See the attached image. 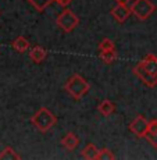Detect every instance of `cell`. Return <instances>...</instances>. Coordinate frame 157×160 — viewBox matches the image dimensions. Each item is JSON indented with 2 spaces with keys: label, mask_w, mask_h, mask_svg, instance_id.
<instances>
[{
  "label": "cell",
  "mask_w": 157,
  "mask_h": 160,
  "mask_svg": "<svg viewBox=\"0 0 157 160\" xmlns=\"http://www.w3.org/2000/svg\"><path fill=\"white\" fill-rule=\"evenodd\" d=\"M47 56V52H46L45 48H42V46H35V48H32L29 50V58L33 61V63H42L43 60L46 58Z\"/></svg>",
  "instance_id": "cell-10"
},
{
  "label": "cell",
  "mask_w": 157,
  "mask_h": 160,
  "mask_svg": "<svg viewBox=\"0 0 157 160\" xmlns=\"http://www.w3.org/2000/svg\"><path fill=\"white\" fill-rule=\"evenodd\" d=\"M147 128H149V121L142 114L136 116L129 124V131L138 138H145L147 134Z\"/></svg>",
  "instance_id": "cell-6"
},
{
  "label": "cell",
  "mask_w": 157,
  "mask_h": 160,
  "mask_svg": "<svg viewBox=\"0 0 157 160\" xmlns=\"http://www.w3.org/2000/svg\"><path fill=\"white\" fill-rule=\"evenodd\" d=\"M56 24L61 31L68 33V32H72V31L78 27L79 18L72 10L64 8V10L61 11V13H58V15L56 17Z\"/></svg>",
  "instance_id": "cell-4"
},
{
  "label": "cell",
  "mask_w": 157,
  "mask_h": 160,
  "mask_svg": "<svg viewBox=\"0 0 157 160\" xmlns=\"http://www.w3.org/2000/svg\"><path fill=\"white\" fill-rule=\"evenodd\" d=\"M145 138L147 139V142L150 145L157 149V120L156 118L149 121V128H147V134Z\"/></svg>",
  "instance_id": "cell-9"
},
{
  "label": "cell",
  "mask_w": 157,
  "mask_h": 160,
  "mask_svg": "<svg viewBox=\"0 0 157 160\" xmlns=\"http://www.w3.org/2000/svg\"><path fill=\"white\" fill-rule=\"evenodd\" d=\"M99 56H100V58L106 64H110V63H113V61H115V58H117V56H118V53H117L115 49H109V50L99 52Z\"/></svg>",
  "instance_id": "cell-14"
},
{
  "label": "cell",
  "mask_w": 157,
  "mask_h": 160,
  "mask_svg": "<svg viewBox=\"0 0 157 160\" xmlns=\"http://www.w3.org/2000/svg\"><path fill=\"white\" fill-rule=\"evenodd\" d=\"M64 89L67 91V93L71 98H74L75 100H79L85 96L91 89V85L88 84V81L79 74H74L71 78L66 82Z\"/></svg>",
  "instance_id": "cell-2"
},
{
  "label": "cell",
  "mask_w": 157,
  "mask_h": 160,
  "mask_svg": "<svg viewBox=\"0 0 157 160\" xmlns=\"http://www.w3.org/2000/svg\"><path fill=\"white\" fill-rule=\"evenodd\" d=\"M79 145V138L76 137L74 132H67L61 139V146L67 150H74Z\"/></svg>",
  "instance_id": "cell-8"
},
{
  "label": "cell",
  "mask_w": 157,
  "mask_h": 160,
  "mask_svg": "<svg viewBox=\"0 0 157 160\" xmlns=\"http://www.w3.org/2000/svg\"><path fill=\"white\" fill-rule=\"evenodd\" d=\"M134 74L147 88H155L157 85V56L147 54L134 67Z\"/></svg>",
  "instance_id": "cell-1"
},
{
  "label": "cell",
  "mask_w": 157,
  "mask_h": 160,
  "mask_svg": "<svg viewBox=\"0 0 157 160\" xmlns=\"http://www.w3.org/2000/svg\"><path fill=\"white\" fill-rule=\"evenodd\" d=\"M114 110H115V104L109 99H104L103 102H100L99 106H97V112H99L100 114H103L104 117H109L111 113H114Z\"/></svg>",
  "instance_id": "cell-13"
},
{
  "label": "cell",
  "mask_w": 157,
  "mask_h": 160,
  "mask_svg": "<svg viewBox=\"0 0 157 160\" xmlns=\"http://www.w3.org/2000/svg\"><path fill=\"white\" fill-rule=\"evenodd\" d=\"M129 2H131V0H115L117 4H122V6H128Z\"/></svg>",
  "instance_id": "cell-19"
},
{
  "label": "cell",
  "mask_w": 157,
  "mask_h": 160,
  "mask_svg": "<svg viewBox=\"0 0 157 160\" xmlns=\"http://www.w3.org/2000/svg\"><path fill=\"white\" fill-rule=\"evenodd\" d=\"M11 46H13V49L15 52H18V53H24V52H27L29 49L31 43L25 36H17V38L11 42Z\"/></svg>",
  "instance_id": "cell-11"
},
{
  "label": "cell",
  "mask_w": 157,
  "mask_h": 160,
  "mask_svg": "<svg viewBox=\"0 0 157 160\" xmlns=\"http://www.w3.org/2000/svg\"><path fill=\"white\" fill-rule=\"evenodd\" d=\"M115 155L109 149V148H101L99 149V156H97V160H114Z\"/></svg>",
  "instance_id": "cell-16"
},
{
  "label": "cell",
  "mask_w": 157,
  "mask_h": 160,
  "mask_svg": "<svg viewBox=\"0 0 157 160\" xmlns=\"http://www.w3.org/2000/svg\"><path fill=\"white\" fill-rule=\"evenodd\" d=\"M131 11L138 20L145 21L156 11V6L150 0H135L131 6Z\"/></svg>",
  "instance_id": "cell-5"
},
{
  "label": "cell",
  "mask_w": 157,
  "mask_h": 160,
  "mask_svg": "<svg viewBox=\"0 0 157 160\" xmlns=\"http://www.w3.org/2000/svg\"><path fill=\"white\" fill-rule=\"evenodd\" d=\"M82 158L88 159V160H97V156H99V149L95 143H86L85 148L81 152Z\"/></svg>",
  "instance_id": "cell-12"
},
{
  "label": "cell",
  "mask_w": 157,
  "mask_h": 160,
  "mask_svg": "<svg viewBox=\"0 0 157 160\" xmlns=\"http://www.w3.org/2000/svg\"><path fill=\"white\" fill-rule=\"evenodd\" d=\"M110 14L114 17V20L117 21V22L122 24L128 20V17L132 14V11H131V7H128V6L117 4L110 10Z\"/></svg>",
  "instance_id": "cell-7"
},
{
  "label": "cell",
  "mask_w": 157,
  "mask_h": 160,
  "mask_svg": "<svg viewBox=\"0 0 157 160\" xmlns=\"http://www.w3.org/2000/svg\"><path fill=\"white\" fill-rule=\"evenodd\" d=\"M109 49H115V45L111 39L109 38H103L101 42L99 43V52H103V50H109Z\"/></svg>",
  "instance_id": "cell-17"
},
{
  "label": "cell",
  "mask_w": 157,
  "mask_h": 160,
  "mask_svg": "<svg viewBox=\"0 0 157 160\" xmlns=\"http://www.w3.org/2000/svg\"><path fill=\"white\" fill-rule=\"evenodd\" d=\"M54 2H56L58 6H61V7H67V6H68L72 0H54Z\"/></svg>",
  "instance_id": "cell-18"
},
{
  "label": "cell",
  "mask_w": 157,
  "mask_h": 160,
  "mask_svg": "<svg viewBox=\"0 0 157 160\" xmlns=\"http://www.w3.org/2000/svg\"><path fill=\"white\" fill-rule=\"evenodd\" d=\"M31 122L35 125V128L41 132H47L56 125L57 122V117L53 114L49 109L46 107H41L38 109V112L32 116Z\"/></svg>",
  "instance_id": "cell-3"
},
{
  "label": "cell",
  "mask_w": 157,
  "mask_h": 160,
  "mask_svg": "<svg viewBox=\"0 0 157 160\" xmlns=\"http://www.w3.org/2000/svg\"><path fill=\"white\" fill-rule=\"evenodd\" d=\"M18 159H20V155L15 153V150L10 146H6L0 152V160H18Z\"/></svg>",
  "instance_id": "cell-15"
}]
</instances>
